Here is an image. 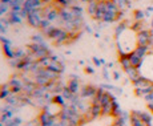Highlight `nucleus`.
Wrapping results in <instances>:
<instances>
[{"label": "nucleus", "instance_id": "7ed1b4c3", "mask_svg": "<svg viewBox=\"0 0 153 126\" xmlns=\"http://www.w3.org/2000/svg\"><path fill=\"white\" fill-rule=\"evenodd\" d=\"M134 21H143L144 20V17H145V13L143 12V11H140V10H137V11H134Z\"/></svg>", "mask_w": 153, "mask_h": 126}, {"label": "nucleus", "instance_id": "f03ea898", "mask_svg": "<svg viewBox=\"0 0 153 126\" xmlns=\"http://www.w3.org/2000/svg\"><path fill=\"white\" fill-rule=\"evenodd\" d=\"M131 124H132V126H151V125H148L146 122H144L143 119H141L139 112H132V114H131Z\"/></svg>", "mask_w": 153, "mask_h": 126}, {"label": "nucleus", "instance_id": "20e7f679", "mask_svg": "<svg viewBox=\"0 0 153 126\" xmlns=\"http://www.w3.org/2000/svg\"><path fill=\"white\" fill-rule=\"evenodd\" d=\"M151 27H152V31H153V19H152V21H151Z\"/></svg>", "mask_w": 153, "mask_h": 126}, {"label": "nucleus", "instance_id": "f257e3e1", "mask_svg": "<svg viewBox=\"0 0 153 126\" xmlns=\"http://www.w3.org/2000/svg\"><path fill=\"white\" fill-rule=\"evenodd\" d=\"M137 46H148L151 45L153 41V31H148V29H143V31L137 32Z\"/></svg>", "mask_w": 153, "mask_h": 126}]
</instances>
